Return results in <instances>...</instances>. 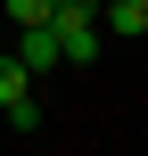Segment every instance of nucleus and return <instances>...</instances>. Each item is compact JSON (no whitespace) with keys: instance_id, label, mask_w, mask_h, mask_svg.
Masks as SVG:
<instances>
[{"instance_id":"nucleus-1","label":"nucleus","mask_w":148,"mask_h":156,"mask_svg":"<svg viewBox=\"0 0 148 156\" xmlns=\"http://www.w3.org/2000/svg\"><path fill=\"white\" fill-rule=\"evenodd\" d=\"M49 33H58V49H66V66H99V49H107L91 0H58V8H49Z\"/></svg>"},{"instance_id":"nucleus-4","label":"nucleus","mask_w":148,"mask_h":156,"mask_svg":"<svg viewBox=\"0 0 148 156\" xmlns=\"http://www.w3.org/2000/svg\"><path fill=\"white\" fill-rule=\"evenodd\" d=\"M25 82H33V74H25L16 58H0V107H8V99H25Z\"/></svg>"},{"instance_id":"nucleus-2","label":"nucleus","mask_w":148,"mask_h":156,"mask_svg":"<svg viewBox=\"0 0 148 156\" xmlns=\"http://www.w3.org/2000/svg\"><path fill=\"white\" fill-rule=\"evenodd\" d=\"M16 66H25V74H58V66H66L58 33H49V25H16Z\"/></svg>"},{"instance_id":"nucleus-3","label":"nucleus","mask_w":148,"mask_h":156,"mask_svg":"<svg viewBox=\"0 0 148 156\" xmlns=\"http://www.w3.org/2000/svg\"><path fill=\"white\" fill-rule=\"evenodd\" d=\"M99 16H107V33H148V0H115Z\"/></svg>"},{"instance_id":"nucleus-5","label":"nucleus","mask_w":148,"mask_h":156,"mask_svg":"<svg viewBox=\"0 0 148 156\" xmlns=\"http://www.w3.org/2000/svg\"><path fill=\"white\" fill-rule=\"evenodd\" d=\"M49 8H58V0H8V16H16V25H49Z\"/></svg>"}]
</instances>
